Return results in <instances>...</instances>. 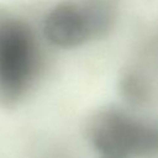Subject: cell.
<instances>
[{
	"mask_svg": "<svg viewBox=\"0 0 158 158\" xmlns=\"http://www.w3.org/2000/svg\"><path fill=\"white\" fill-rule=\"evenodd\" d=\"M46 42L38 25L0 10V104L21 102L41 79Z\"/></svg>",
	"mask_w": 158,
	"mask_h": 158,
	"instance_id": "obj_1",
	"label": "cell"
},
{
	"mask_svg": "<svg viewBox=\"0 0 158 158\" xmlns=\"http://www.w3.org/2000/svg\"><path fill=\"white\" fill-rule=\"evenodd\" d=\"M85 137L98 158H158V120L120 106L93 114L85 125Z\"/></svg>",
	"mask_w": 158,
	"mask_h": 158,
	"instance_id": "obj_2",
	"label": "cell"
},
{
	"mask_svg": "<svg viewBox=\"0 0 158 158\" xmlns=\"http://www.w3.org/2000/svg\"><path fill=\"white\" fill-rule=\"evenodd\" d=\"M117 17V0H60L38 23L47 46L62 49L81 47L105 37Z\"/></svg>",
	"mask_w": 158,
	"mask_h": 158,
	"instance_id": "obj_3",
	"label": "cell"
}]
</instances>
